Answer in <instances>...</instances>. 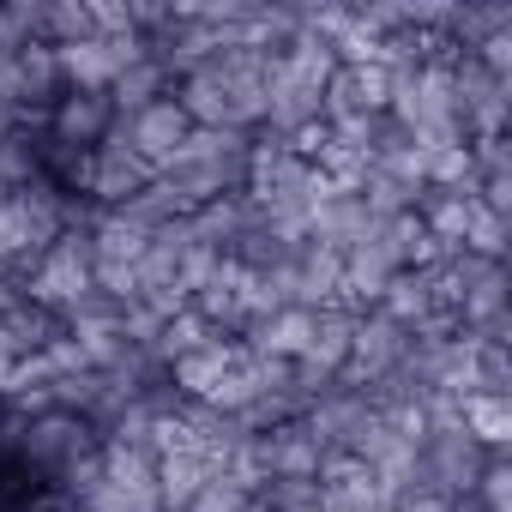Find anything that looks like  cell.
<instances>
[{
    "mask_svg": "<svg viewBox=\"0 0 512 512\" xmlns=\"http://www.w3.org/2000/svg\"><path fill=\"white\" fill-rule=\"evenodd\" d=\"M404 356H410V332H404L398 320H386L380 308H362V314H356V332H350V362H344L338 380L362 392L368 380L404 368Z\"/></svg>",
    "mask_w": 512,
    "mask_h": 512,
    "instance_id": "obj_1",
    "label": "cell"
},
{
    "mask_svg": "<svg viewBox=\"0 0 512 512\" xmlns=\"http://www.w3.org/2000/svg\"><path fill=\"white\" fill-rule=\"evenodd\" d=\"M157 181V169L145 163V157H133L127 145H121V133H109L97 151H91V175H85V199L97 205V211H115V205H127L133 193H145Z\"/></svg>",
    "mask_w": 512,
    "mask_h": 512,
    "instance_id": "obj_2",
    "label": "cell"
},
{
    "mask_svg": "<svg viewBox=\"0 0 512 512\" xmlns=\"http://www.w3.org/2000/svg\"><path fill=\"white\" fill-rule=\"evenodd\" d=\"M422 470H428V482L440 488V494H470L476 488V476H482V464H488V452L464 434V428H428L422 434Z\"/></svg>",
    "mask_w": 512,
    "mask_h": 512,
    "instance_id": "obj_3",
    "label": "cell"
},
{
    "mask_svg": "<svg viewBox=\"0 0 512 512\" xmlns=\"http://www.w3.org/2000/svg\"><path fill=\"white\" fill-rule=\"evenodd\" d=\"M115 133H121V145H127L133 157H145L151 169H163V163L187 145L193 121L181 115V103H175V97H163V103H151V109H139V115H121V121H115Z\"/></svg>",
    "mask_w": 512,
    "mask_h": 512,
    "instance_id": "obj_4",
    "label": "cell"
},
{
    "mask_svg": "<svg viewBox=\"0 0 512 512\" xmlns=\"http://www.w3.org/2000/svg\"><path fill=\"white\" fill-rule=\"evenodd\" d=\"M115 103L109 91H61V103L49 109V139L67 145V151H97L109 133H115Z\"/></svg>",
    "mask_w": 512,
    "mask_h": 512,
    "instance_id": "obj_5",
    "label": "cell"
},
{
    "mask_svg": "<svg viewBox=\"0 0 512 512\" xmlns=\"http://www.w3.org/2000/svg\"><path fill=\"white\" fill-rule=\"evenodd\" d=\"M235 362H241V338H217V344H205V350L169 362V386H175L187 404H205V398L217 392V380H223Z\"/></svg>",
    "mask_w": 512,
    "mask_h": 512,
    "instance_id": "obj_6",
    "label": "cell"
},
{
    "mask_svg": "<svg viewBox=\"0 0 512 512\" xmlns=\"http://www.w3.org/2000/svg\"><path fill=\"white\" fill-rule=\"evenodd\" d=\"M55 67H61V85L67 91H109L115 73H121V55L103 37H85V43L55 49Z\"/></svg>",
    "mask_w": 512,
    "mask_h": 512,
    "instance_id": "obj_7",
    "label": "cell"
},
{
    "mask_svg": "<svg viewBox=\"0 0 512 512\" xmlns=\"http://www.w3.org/2000/svg\"><path fill=\"white\" fill-rule=\"evenodd\" d=\"M374 229V217H368V205L356 199V193H332V199H320L314 211H308V241H326V247H356L362 235Z\"/></svg>",
    "mask_w": 512,
    "mask_h": 512,
    "instance_id": "obj_8",
    "label": "cell"
},
{
    "mask_svg": "<svg viewBox=\"0 0 512 512\" xmlns=\"http://www.w3.org/2000/svg\"><path fill=\"white\" fill-rule=\"evenodd\" d=\"M458 428H464L488 458L512 452V398H494V392H470V398H458Z\"/></svg>",
    "mask_w": 512,
    "mask_h": 512,
    "instance_id": "obj_9",
    "label": "cell"
},
{
    "mask_svg": "<svg viewBox=\"0 0 512 512\" xmlns=\"http://www.w3.org/2000/svg\"><path fill=\"white\" fill-rule=\"evenodd\" d=\"M163 97H175V79H169V67L163 61H133V67H121L115 73V85H109V103H115V115H139V109H151V103H163Z\"/></svg>",
    "mask_w": 512,
    "mask_h": 512,
    "instance_id": "obj_10",
    "label": "cell"
},
{
    "mask_svg": "<svg viewBox=\"0 0 512 512\" xmlns=\"http://www.w3.org/2000/svg\"><path fill=\"white\" fill-rule=\"evenodd\" d=\"M512 31V0H452V19H446V37L458 49H476L488 37Z\"/></svg>",
    "mask_w": 512,
    "mask_h": 512,
    "instance_id": "obj_11",
    "label": "cell"
},
{
    "mask_svg": "<svg viewBox=\"0 0 512 512\" xmlns=\"http://www.w3.org/2000/svg\"><path fill=\"white\" fill-rule=\"evenodd\" d=\"M211 482V464L199 452H163L157 458V494H163V512H187L193 494Z\"/></svg>",
    "mask_w": 512,
    "mask_h": 512,
    "instance_id": "obj_12",
    "label": "cell"
},
{
    "mask_svg": "<svg viewBox=\"0 0 512 512\" xmlns=\"http://www.w3.org/2000/svg\"><path fill=\"white\" fill-rule=\"evenodd\" d=\"M205 344H217V332L205 326V314L187 302L175 320H163V332H157V344H151V356L169 368V362H181V356H193V350H205Z\"/></svg>",
    "mask_w": 512,
    "mask_h": 512,
    "instance_id": "obj_13",
    "label": "cell"
},
{
    "mask_svg": "<svg viewBox=\"0 0 512 512\" xmlns=\"http://www.w3.org/2000/svg\"><path fill=\"white\" fill-rule=\"evenodd\" d=\"M115 217L121 223H133V229H145V235H157V229H169L175 217H187V205L163 187V181H151L145 193H133L127 205H115Z\"/></svg>",
    "mask_w": 512,
    "mask_h": 512,
    "instance_id": "obj_14",
    "label": "cell"
},
{
    "mask_svg": "<svg viewBox=\"0 0 512 512\" xmlns=\"http://www.w3.org/2000/svg\"><path fill=\"white\" fill-rule=\"evenodd\" d=\"M79 512H163V494H157V482H109L103 476Z\"/></svg>",
    "mask_w": 512,
    "mask_h": 512,
    "instance_id": "obj_15",
    "label": "cell"
},
{
    "mask_svg": "<svg viewBox=\"0 0 512 512\" xmlns=\"http://www.w3.org/2000/svg\"><path fill=\"white\" fill-rule=\"evenodd\" d=\"M37 139H43V133H19V127L0 139V187H7V193L31 187V181L43 175V163H37Z\"/></svg>",
    "mask_w": 512,
    "mask_h": 512,
    "instance_id": "obj_16",
    "label": "cell"
},
{
    "mask_svg": "<svg viewBox=\"0 0 512 512\" xmlns=\"http://www.w3.org/2000/svg\"><path fill=\"white\" fill-rule=\"evenodd\" d=\"M85 37H91L85 0H43V31H37V43L67 49V43H85Z\"/></svg>",
    "mask_w": 512,
    "mask_h": 512,
    "instance_id": "obj_17",
    "label": "cell"
},
{
    "mask_svg": "<svg viewBox=\"0 0 512 512\" xmlns=\"http://www.w3.org/2000/svg\"><path fill=\"white\" fill-rule=\"evenodd\" d=\"M428 308H434V302H428V278H422V272H398V278L386 284V296H380V314L398 320L404 332H410Z\"/></svg>",
    "mask_w": 512,
    "mask_h": 512,
    "instance_id": "obj_18",
    "label": "cell"
},
{
    "mask_svg": "<svg viewBox=\"0 0 512 512\" xmlns=\"http://www.w3.org/2000/svg\"><path fill=\"white\" fill-rule=\"evenodd\" d=\"M506 235H512V217H488V211H470V229H464V253H476V260H494V266H506Z\"/></svg>",
    "mask_w": 512,
    "mask_h": 512,
    "instance_id": "obj_19",
    "label": "cell"
},
{
    "mask_svg": "<svg viewBox=\"0 0 512 512\" xmlns=\"http://www.w3.org/2000/svg\"><path fill=\"white\" fill-rule=\"evenodd\" d=\"M470 494H476V506H482V512H512V458H506V452H500V458H488Z\"/></svg>",
    "mask_w": 512,
    "mask_h": 512,
    "instance_id": "obj_20",
    "label": "cell"
},
{
    "mask_svg": "<svg viewBox=\"0 0 512 512\" xmlns=\"http://www.w3.org/2000/svg\"><path fill=\"white\" fill-rule=\"evenodd\" d=\"M31 229H25V211L13 205V199H0V266H7V278H13V266L19 260H31Z\"/></svg>",
    "mask_w": 512,
    "mask_h": 512,
    "instance_id": "obj_21",
    "label": "cell"
},
{
    "mask_svg": "<svg viewBox=\"0 0 512 512\" xmlns=\"http://www.w3.org/2000/svg\"><path fill=\"white\" fill-rule=\"evenodd\" d=\"M187 512H253V488H241V482H229V476H211V482L193 494Z\"/></svg>",
    "mask_w": 512,
    "mask_h": 512,
    "instance_id": "obj_22",
    "label": "cell"
},
{
    "mask_svg": "<svg viewBox=\"0 0 512 512\" xmlns=\"http://www.w3.org/2000/svg\"><path fill=\"white\" fill-rule=\"evenodd\" d=\"M91 37H127L133 31V0H85Z\"/></svg>",
    "mask_w": 512,
    "mask_h": 512,
    "instance_id": "obj_23",
    "label": "cell"
},
{
    "mask_svg": "<svg viewBox=\"0 0 512 512\" xmlns=\"http://www.w3.org/2000/svg\"><path fill=\"white\" fill-rule=\"evenodd\" d=\"M362 512H392V500H374V506H362Z\"/></svg>",
    "mask_w": 512,
    "mask_h": 512,
    "instance_id": "obj_24",
    "label": "cell"
},
{
    "mask_svg": "<svg viewBox=\"0 0 512 512\" xmlns=\"http://www.w3.org/2000/svg\"><path fill=\"white\" fill-rule=\"evenodd\" d=\"M0 199H13V193H7V187H0Z\"/></svg>",
    "mask_w": 512,
    "mask_h": 512,
    "instance_id": "obj_25",
    "label": "cell"
}]
</instances>
